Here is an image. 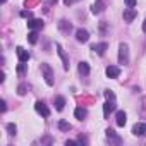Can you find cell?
I'll return each instance as SVG.
<instances>
[{
	"mask_svg": "<svg viewBox=\"0 0 146 146\" xmlns=\"http://www.w3.org/2000/svg\"><path fill=\"white\" fill-rule=\"evenodd\" d=\"M129 62V46L125 43H120L119 45V64H127Z\"/></svg>",
	"mask_w": 146,
	"mask_h": 146,
	"instance_id": "cell-1",
	"label": "cell"
},
{
	"mask_svg": "<svg viewBox=\"0 0 146 146\" xmlns=\"http://www.w3.org/2000/svg\"><path fill=\"white\" fill-rule=\"evenodd\" d=\"M41 72H43V78H45L46 84L52 86L53 84V70H52V67L48 64H41Z\"/></svg>",
	"mask_w": 146,
	"mask_h": 146,
	"instance_id": "cell-2",
	"label": "cell"
},
{
	"mask_svg": "<svg viewBox=\"0 0 146 146\" xmlns=\"http://www.w3.org/2000/svg\"><path fill=\"white\" fill-rule=\"evenodd\" d=\"M105 136H107V141H108L110 144H120V143H122V137H120L113 129H107V131H105Z\"/></svg>",
	"mask_w": 146,
	"mask_h": 146,
	"instance_id": "cell-3",
	"label": "cell"
},
{
	"mask_svg": "<svg viewBox=\"0 0 146 146\" xmlns=\"http://www.w3.org/2000/svg\"><path fill=\"white\" fill-rule=\"evenodd\" d=\"M35 110H36L40 115H43V117H48V115H50V110H48V107H46L43 102H40V100L35 103Z\"/></svg>",
	"mask_w": 146,
	"mask_h": 146,
	"instance_id": "cell-4",
	"label": "cell"
},
{
	"mask_svg": "<svg viewBox=\"0 0 146 146\" xmlns=\"http://www.w3.org/2000/svg\"><path fill=\"white\" fill-rule=\"evenodd\" d=\"M105 72H107V78L115 79V78H119V76H120V67H117V65H108Z\"/></svg>",
	"mask_w": 146,
	"mask_h": 146,
	"instance_id": "cell-5",
	"label": "cell"
},
{
	"mask_svg": "<svg viewBox=\"0 0 146 146\" xmlns=\"http://www.w3.org/2000/svg\"><path fill=\"white\" fill-rule=\"evenodd\" d=\"M132 134H134V136H144V134H146V124H144V122H137V124H134V127H132Z\"/></svg>",
	"mask_w": 146,
	"mask_h": 146,
	"instance_id": "cell-6",
	"label": "cell"
},
{
	"mask_svg": "<svg viewBox=\"0 0 146 146\" xmlns=\"http://www.w3.org/2000/svg\"><path fill=\"white\" fill-rule=\"evenodd\" d=\"M136 16H137V12H136V9H131V7H127V9H124V21H125V23H132Z\"/></svg>",
	"mask_w": 146,
	"mask_h": 146,
	"instance_id": "cell-7",
	"label": "cell"
},
{
	"mask_svg": "<svg viewBox=\"0 0 146 146\" xmlns=\"http://www.w3.org/2000/svg\"><path fill=\"white\" fill-rule=\"evenodd\" d=\"M76 40H78L79 43H86V41L90 40V33H88L86 29H83V28H81V29H78V31H76Z\"/></svg>",
	"mask_w": 146,
	"mask_h": 146,
	"instance_id": "cell-8",
	"label": "cell"
},
{
	"mask_svg": "<svg viewBox=\"0 0 146 146\" xmlns=\"http://www.w3.org/2000/svg\"><path fill=\"white\" fill-rule=\"evenodd\" d=\"M16 50H17V57H19V62H24V64H26V62L29 60V57H31V55H29V52H28V50H24L23 46H17Z\"/></svg>",
	"mask_w": 146,
	"mask_h": 146,
	"instance_id": "cell-9",
	"label": "cell"
},
{
	"mask_svg": "<svg viewBox=\"0 0 146 146\" xmlns=\"http://www.w3.org/2000/svg\"><path fill=\"white\" fill-rule=\"evenodd\" d=\"M115 122H117L119 127H124V125H125V122H127V115H125L124 110H119V112H117V115H115Z\"/></svg>",
	"mask_w": 146,
	"mask_h": 146,
	"instance_id": "cell-10",
	"label": "cell"
},
{
	"mask_svg": "<svg viewBox=\"0 0 146 146\" xmlns=\"http://www.w3.org/2000/svg\"><path fill=\"white\" fill-rule=\"evenodd\" d=\"M28 28L33 29V31L41 29V28H43V21H41V19H29V21H28Z\"/></svg>",
	"mask_w": 146,
	"mask_h": 146,
	"instance_id": "cell-11",
	"label": "cell"
},
{
	"mask_svg": "<svg viewBox=\"0 0 146 146\" xmlns=\"http://www.w3.org/2000/svg\"><path fill=\"white\" fill-rule=\"evenodd\" d=\"M107 48H108V45H107L105 41H102V43H96V45H93V46H91V50H95L98 55H105Z\"/></svg>",
	"mask_w": 146,
	"mask_h": 146,
	"instance_id": "cell-12",
	"label": "cell"
},
{
	"mask_svg": "<svg viewBox=\"0 0 146 146\" xmlns=\"http://www.w3.org/2000/svg\"><path fill=\"white\" fill-rule=\"evenodd\" d=\"M105 11V4H103V0H96V2L93 4V7H91V12L93 14H102Z\"/></svg>",
	"mask_w": 146,
	"mask_h": 146,
	"instance_id": "cell-13",
	"label": "cell"
},
{
	"mask_svg": "<svg viewBox=\"0 0 146 146\" xmlns=\"http://www.w3.org/2000/svg\"><path fill=\"white\" fill-rule=\"evenodd\" d=\"M57 53H58V57L62 58V62H64V69L65 70H69V60H67V57H65V53H64V50H62V46L57 43Z\"/></svg>",
	"mask_w": 146,
	"mask_h": 146,
	"instance_id": "cell-14",
	"label": "cell"
},
{
	"mask_svg": "<svg viewBox=\"0 0 146 146\" xmlns=\"http://www.w3.org/2000/svg\"><path fill=\"white\" fill-rule=\"evenodd\" d=\"M113 110H115V103H113V100L105 102V105H103V115H105V117H108V113H110V112H113Z\"/></svg>",
	"mask_w": 146,
	"mask_h": 146,
	"instance_id": "cell-15",
	"label": "cell"
},
{
	"mask_svg": "<svg viewBox=\"0 0 146 146\" xmlns=\"http://www.w3.org/2000/svg\"><path fill=\"white\" fill-rule=\"evenodd\" d=\"M86 115H88V110H86L84 107H78V108L74 110V117H76L78 120H83Z\"/></svg>",
	"mask_w": 146,
	"mask_h": 146,
	"instance_id": "cell-16",
	"label": "cell"
},
{
	"mask_svg": "<svg viewBox=\"0 0 146 146\" xmlns=\"http://www.w3.org/2000/svg\"><path fill=\"white\" fill-rule=\"evenodd\" d=\"M78 70L81 72L83 76H88V74H90V65H88V62H79Z\"/></svg>",
	"mask_w": 146,
	"mask_h": 146,
	"instance_id": "cell-17",
	"label": "cell"
},
{
	"mask_svg": "<svg viewBox=\"0 0 146 146\" xmlns=\"http://www.w3.org/2000/svg\"><path fill=\"white\" fill-rule=\"evenodd\" d=\"M64 107H65V98H64V96H57V98H55V108H57L58 112H62Z\"/></svg>",
	"mask_w": 146,
	"mask_h": 146,
	"instance_id": "cell-18",
	"label": "cell"
},
{
	"mask_svg": "<svg viewBox=\"0 0 146 146\" xmlns=\"http://www.w3.org/2000/svg\"><path fill=\"white\" fill-rule=\"evenodd\" d=\"M58 28H60V29H62L64 33H69V31L72 29V26H70V23H67V21H64V19H62V21L58 23Z\"/></svg>",
	"mask_w": 146,
	"mask_h": 146,
	"instance_id": "cell-19",
	"label": "cell"
},
{
	"mask_svg": "<svg viewBox=\"0 0 146 146\" xmlns=\"http://www.w3.org/2000/svg\"><path fill=\"white\" fill-rule=\"evenodd\" d=\"M28 41H29L31 45H35V43L38 41V35H36V31H33V29L29 31V35H28Z\"/></svg>",
	"mask_w": 146,
	"mask_h": 146,
	"instance_id": "cell-20",
	"label": "cell"
},
{
	"mask_svg": "<svg viewBox=\"0 0 146 146\" xmlns=\"http://www.w3.org/2000/svg\"><path fill=\"white\" fill-rule=\"evenodd\" d=\"M58 129L60 131H70V124L65 120H58Z\"/></svg>",
	"mask_w": 146,
	"mask_h": 146,
	"instance_id": "cell-21",
	"label": "cell"
},
{
	"mask_svg": "<svg viewBox=\"0 0 146 146\" xmlns=\"http://www.w3.org/2000/svg\"><path fill=\"white\" fill-rule=\"evenodd\" d=\"M26 91H28V86H26V84H19V88H17V93H19L21 96H24V95H26Z\"/></svg>",
	"mask_w": 146,
	"mask_h": 146,
	"instance_id": "cell-22",
	"label": "cell"
},
{
	"mask_svg": "<svg viewBox=\"0 0 146 146\" xmlns=\"http://www.w3.org/2000/svg\"><path fill=\"white\" fill-rule=\"evenodd\" d=\"M7 131H9V134H12V136H16V131H17V127H16V124H7Z\"/></svg>",
	"mask_w": 146,
	"mask_h": 146,
	"instance_id": "cell-23",
	"label": "cell"
},
{
	"mask_svg": "<svg viewBox=\"0 0 146 146\" xmlns=\"http://www.w3.org/2000/svg\"><path fill=\"white\" fill-rule=\"evenodd\" d=\"M105 96H107V100H113V102H115V93H113V91L107 90V91H105Z\"/></svg>",
	"mask_w": 146,
	"mask_h": 146,
	"instance_id": "cell-24",
	"label": "cell"
},
{
	"mask_svg": "<svg viewBox=\"0 0 146 146\" xmlns=\"http://www.w3.org/2000/svg\"><path fill=\"white\" fill-rule=\"evenodd\" d=\"M31 16H33V14H31L29 11H21V17H28V19H33Z\"/></svg>",
	"mask_w": 146,
	"mask_h": 146,
	"instance_id": "cell-25",
	"label": "cell"
},
{
	"mask_svg": "<svg viewBox=\"0 0 146 146\" xmlns=\"http://www.w3.org/2000/svg\"><path fill=\"white\" fill-rule=\"evenodd\" d=\"M125 5H127V7H131V9H134V5H136V0H125Z\"/></svg>",
	"mask_w": 146,
	"mask_h": 146,
	"instance_id": "cell-26",
	"label": "cell"
},
{
	"mask_svg": "<svg viewBox=\"0 0 146 146\" xmlns=\"http://www.w3.org/2000/svg\"><path fill=\"white\" fill-rule=\"evenodd\" d=\"M76 2H79V0H64L65 5H72V4H76Z\"/></svg>",
	"mask_w": 146,
	"mask_h": 146,
	"instance_id": "cell-27",
	"label": "cell"
},
{
	"mask_svg": "<svg viewBox=\"0 0 146 146\" xmlns=\"http://www.w3.org/2000/svg\"><path fill=\"white\" fill-rule=\"evenodd\" d=\"M79 141H65V146H76Z\"/></svg>",
	"mask_w": 146,
	"mask_h": 146,
	"instance_id": "cell-28",
	"label": "cell"
},
{
	"mask_svg": "<svg viewBox=\"0 0 146 146\" xmlns=\"http://www.w3.org/2000/svg\"><path fill=\"white\" fill-rule=\"evenodd\" d=\"M0 105H2V107H0V110H2V112H5V108H7V107H5V102L2 100V102H0Z\"/></svg>",
	"mask_w": 146,
	"mask_h": 146,
	"instance_id": "cell-29",
	"label": "cell"
},
{
	"mask_svg": "<svg viewBox=\"0 0 146 146\" xmlns=\"http://www.w3.org/2000/svg\"><path fill=\"white\" fill-rule=\"evenodd\" d=\"M143 31L146 33V19H144V24H143Z\"/></svg>",
	"mask_w": 146,
	"mask_h": 146,
	"instance_id": "cell-30",
	"label": "cell"
},
{
	"mask_svg": "<svg viewBox=\"0 0 146 146\" xmlns=\"http://www.w3.org/2000/svg\"><path fill=\"white\" fill-rule=\"evenodd\" d=\"M0 2H2V4H5V2H7V0H0Z\"/></svg>",
	"mask_w": 146,
	"mask_h": 146,
	"instance_id": "cell-31",
	"label": "cell"
}]
</instances>
